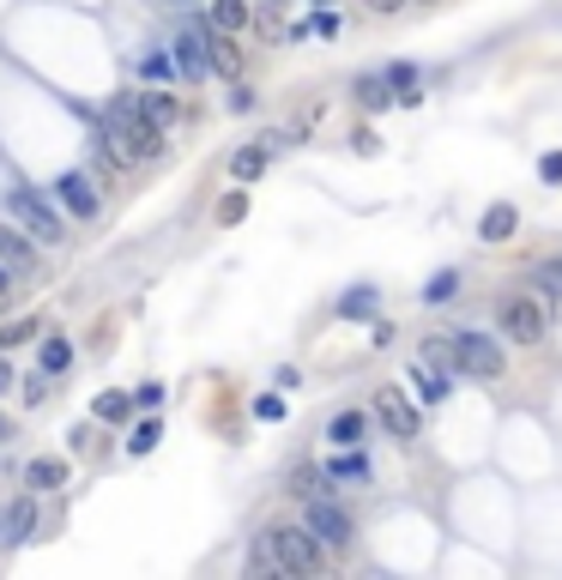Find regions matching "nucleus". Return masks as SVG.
<instances>
[{
	"label": "nucleus",
	"mask_w": 562,
	"mask_h": 580,
	"mask_svg": "<svg viewBox=\"0 0 562 580\" xmlns=\"http://www.w3.org/2000/svg\"><path fill=\"white\" fill-rule=\"evenodd\" d=\"M315 7H321V0H315Z\"/></svg>",
	"instance_id": "nucleus-46"
},
{
	"label": "nucleus",
	"mask_w": 562,
	"mask_h": 580,
	"mask_svg": "<svg viewBox=\"0 0 562 580\" xmlns=\"http://www.w3.org/2000/svg\"><path fill=\"white\" fill-rule=\"evenodd\" d=\"M0 442H7V411H0Z\"/></svg>",
	"instance_id": "nucleus-43"
},
{
	"label": "nucleus",
	"mask_w": 562,
	"mask_h": 580,
	"mask_svg": "<svg viewBox=\"0 0 562 580\" xmlns=\"http://www.w3.org/2000/svg\"><path fill=\"white\" fill-rule=\"evenodd\" d=\"M532 285L556 303V296H562V261H539V266H532Z\"/></svg>",
	"instance_id": "nucleus-28"
},
{
	"label": "nucleus",
	"mask_w": 562,
	"mask_h": 580,
	"mask_svg": "<svg viewBox=\"0 0 562 580\" xmlns=\"http://www.w3.org/2000/svg\"><path fill=\"white\" fill-rule=\"evenodd\" d=\"M248 19H254L248 0H212V31H230V36H236V31H248Z\"/></svg>",
	"instance_id": "nucleus-21"
},
{
	"label": "nucleus",
	"mask_w": 562,
	"mask_h": 580,
	"mask_svg": "<svg viewBox=\"0 0 562 580\" xmlns=\"http://www.w3.org/2000/svg\"><path fill=\"white\" fill-rule=\"evenodd\" d=\"M303 526H309V532L321 538L327 550H339V545H351V538H357V520L339 508L333 496H327V489H321V496H309V508H303Z\"/></svg>",
	"instance_id": "nucleus-5"
},
{
	"label": "nucleus",
	"mask_w": 562,
	"mask_h": 580,
	"mask_svg": "<svg viewBox=\"0 0 562 580\" xmlns=\"http://www.w3.org/2000/svg\"><path fill=\"white\" fill-rule=\"evenodd\" d=\"M454 369L471 376V381H502L508 357H502V345H496L490 333H454Z\"/></svg>",
	"instance_id": "nucleus-3"
},
{
	"label": "nucleus",
	"mask_w": 562,
	"mask_h": 580,
	"mask_svg": "<svg viewBox=\"0 0 562 580\" xmlns=\"http://www.w3.org/2000/svg\"><path fill=\"white\" fill-rule=\"evenodd\" d=\"M327 442H333V447H363L369 442V411L363 405L333 411V418H327Z\"/></svg>",
	"instance_id": "nucleus-11"
},
{
	"label": "nucleus",
	"mask_w": 562,
	"mask_h": 580,
	"mask_svg": "<svg viewBox=\"0 0 562 580\" xmlns=\"http://www.w3.org/2000/svg\"><path fill=\"white\" fill-rule=\"evenodd\" d=\"M515 230H520V212H515V205H508V200H496L490 212L478 218V242H508V236H515Z\"/></svg>",
	"instance_id": "nucleus-16"
},
{
	"label": "nucleus",
	"mask_w": 562,
	"mask_h": 580,
	"mask_svg": "<svg viewBox=\"0 0 562 580\" xmlns=\"http://www.w3.org/2000/svg\"><path fill=\"white\" fill-rule=\"evenodd\" d=\"M351 146L363 151V158H375V151H381V139H375V134H369V127H363V134H351Z\"/></svg>",
	"instance_id": "nucleus-39"
},
{
	"label": "nucleus",
	"mask_w": 562,
	"mask_h": 580,
	"mask_svg": "<svg viewBox=\"0 0 562 580\" xmlns=\"http://www.w3.org/2000/svg\"><path fill=\"white\" fill-rule=\"evenodd\" d=\"M7 212H12V224L31 230L43 249H61V242H67V230H61V205H49L31 182H12L7 188Z\"/></svg>",
	"instance_id": "nucleus-1"
},
{
	"label": "nucleus",
	"mask_w": 562,
	"mask_h": 580,
	"mask_svg": "<svg viewBox=\"0 0 562 580\" xmlns=\"http://www.w3.org/2000/svg\"><path fill=\"white\" fill-rule=\"evenodd\" d=\"M24 484H31V489H61V484H67V460L36 454L31 466H24Z\"/></svg>",
	"instance_id": "nucleus-20"
},
{
	"label": "nucleus",
	"mask_w": 562,
	"mask_h": 580,
	"mask_svg": "<svg viewBox=\"0 0 562 580\" xmlns=\"http://www.w3.org/2000/svg\"><path fill=\"white\" fill-rule=\"evenodd\" d=\"M0 266H7L12 278H24L36 266V236H31V230H19L12 218L0 224Z\"/></svg>",
	"instance_id": "nucleus-9"
},
{
	"label": "nucleus",
	"mask_w": 562,
	"mask_h": 580,
	"mask_svg": "<svg viewBox=\"0 0 562 580\" xmlns=\"http://www.w3.org/2000/svg\"><path fill=\"white\" fill-rule=\"evenodd\" d=\"M134 411H163V381H139L134 387Z\"/></svg>",
	"instance_id": "nucleus-31"
},
{
	"label": "nucleus",
	"mask_w": 562,
	"mask_h": 580,
	"mask_svg": "<svg viewBox=\"0 0 562 580\" xmlns=\"http://www.w3.org/2000/svg\"><path fill=\"white\" fill-rule=\"evenodd\" d=\"M7 285H12V273H7V266H0V296H7Z\"/></svg>",
	"instance_id": "nucleus-42"
},
{
	"label": "nucleus",
	"mask_w": 562,
	"mask_h": 580,
	"mask_svg": "<svg viewBox=\"0 0 562 580\" xmlns=\"http://www.w3.org/2000/svg\"><path fill=\"white\" fill-rule=\"evenodd\" d=\"M31 532H36V502H31V489H24V496L0 514V545H24Z\"/></svg>",
	"instance_id": "nucleus-14"
},
{
	"label": "nucleus",
	"mask_w": 562,
	"mask_h": 580,
	"mask_svg": "<svg viewBox=\"0 0 562 580\" xmlns=\"http://www.w3.org/2000/svg\"><path fill=\"white\" fill-rule=\"evenodd\" d=\"M36 369H43L49 381L67 376V369H73V339H67V333H49V339H43V357H36Z\"/></svg>",
	"instance_id": "nucleus-18"
},
{
	"label": "nucleus",
	"mask_w": 562,
	"mask_h": 580,
	"mask_svg": "<svg viewBox=\"0 0 562 580\" xmlns=\"http://www.w3.org/2000/svg\"><path fill=\"white\" fill-rule=\"evenodd\" d=\"M417 363L454 381V376H459V369H454V339H448V333H430V339H424V351H417Z\"/></svg>",
	"instance_id": "nucleus-19"
},
{
	"label": "nucleus",
	"mask_w": 562,
	"mask_h": 580,
	"mask_svg": "<svg viewBox=\"0 0 562 580\" xmlns=\"http://www.w3.org/2000/svg\"><path fill=\"white\" fill-rule=\"evenodd\" d=\"M369 418H375L381 430L393 435V442H417V435H424V411H417L412 399L400 393V387H375V405H369Z\"/></svg>",
	"instance_id": "nucleus-4"
},
{
	"label": "nucleus",
	"mask_w": 562,
	"mask_h": 580,
	"mask_svg": "<svg viewBox=\"0 0 562 580\" xmlns=\"http://www.w3.org/2000/svg\"><path fill=\"white\" fill-rule=\"evenodd\" d=\"M36 333V315H19V320H7V327H0V351H12V345H24Z\"/></svg>",
	"instance_id": "nucleus-29"
},
{
	"label": "nucleus",
	"mask_w": 562,
	"mask_h": 580,
	"mask_svg": "<svg viewBox=\"0 0 562 580\" xmlns=\"http://www.w3.org/2000/svg\"><path fill=\"white\" fill-rule=\"evenodd\" d=\"M158 435H163V418H139L134 423V435H127V454H151V447H158Z\"/></svg>",
	"instance_id": "nucleus-26"
},
{
	"label": "nucleus",
	"mask_w": 562,
	"mask_h": 580,
	"mask_svg": "<svg viewBox=\"0 0 562 580\" xmlns=\"http://www.w3.org/2000/svg\"><path fill=\"white\" fill-rule=\"evenodd\" d=\"M417 296H424V303H430V308H442V303H454V296H459V273H454V266H442V273H430V285H424V291H417Z\"/></svg>",
	"instance_id": "nucleus-24"
},
{
	"label": "nucleus",
	"mask_w": 562,
	"mask_h": 580,
	"mask_svg": "<svg viewBox=\"0 0 562 580\" xmlns=\"http://www.w3.org/2000/svg\"><path fill=\"white\" fill-rule=\"evenodd\" d=\"M49 193H55V205H61V212L85 218V224H92V218L104 212V193H97V182H92L85 170H61V176H55V188H49Z\"/></svg>",
	"instance_id": "nucleus-6"
},
{
	"label": "nucleus",
	"mask_w": 562,
	"mask_h": 580,
	"mask_svg": "<svg viewBox=\"0 0 562 580\" xmlns=\"http://www.w3.org/2000/svg\"><path fill=\"white\" fill-rule=\"evenodd\" d=\"M170 7H200V0H170Z\"/></svg>",
	"instance_id": "nucleus-44"
},
{
	"label": "nucleus",
	"mask_w": 562,
	"mask_h": 580,
	"mask_svg": "<svg viewBox=\"0 0 562 580\" xmlns=\"http://www.w3.org/2000/svg\"><path fill=\"white\" fill-rule=\"evenodd\" d=\"M139 80H146V85L176 80V61H170V49H146V55H139Z\"/></svg>",
	"instance_id": "nucleus-25"
},
{
	"label": "nucleus",
	"mask_w": 562,
	"mask_h": 580,
	"mask_svg": "<svg viewBox=\"0 0 562 580\" xmlns=\"http://www.w3.org/2000/svg\"><path fill=\"white\" fill-rule=\"evenodd\" d=\"M266 550L285 574H321L327 569V545L309 532V526H273L266 532Z\"/></svg>",
	"instance_id": "nucleus-2"
},
{
	"label": "nucleus",
	"mask_w": 562,
	"mask_h": 580,
	"mask_svg": "<svg viewBox=\"0 0 562 580\" xmlns=\"http://www.w3.org/2000/svg\"><path fill=\"white\" fill-rule=\"evenodd\" d=\"M539 176H544L551 188H562V151H544V158H539Z\"/></svg>",
	"instance_id": "nucleus-36"
},
{
	"label": "nucleus",
	"mask_w": 562,
	"mask_h": 580,
	"mask_svg": "<svg viewBox=\"0 0 562 580\" xmlns=\"http://www.w3.org/2000/svg\"><path fill=\"white\" fill-rule=\"evenodd\" d=\"M92 418L97 423H127V418H134V393H97L92 399Z\"/></svg>",
	"instance_id": "nucleus-22"
},
{
	"label": "nucleus",
	"mask_w": 562,
	"mask_h": 580,
	"mask_svg": "<svg viewBox=\"0 0 562 580\" xmlns=\"http://www.w3.org/2000/svg\"><path fill=\"white\" fill-rule=\"evenodd\" d=\"M266 158H273V151H266V146H248V151H236V158H230V176H236V182H261V176H266Z\"/></svg>",
	"instance_id": "nucleus-23"
},
{
	"label": "nucleus",
	"mask_w": 562,
	"mask_h": 580,
	"mask_svg": "<svg viewBox=\"0 0 562 580\" xmlns=\"http://www.w3.org/2000/svg\"><path fill=\"white\" fill-rule=\"evenodd\" d=\"M321 478L327 484H344V489H369V484H375V466H369L363 447H339V454L321 466Z\"/></svg>",
	"instance_id": "nucleus-8"
},
{
	"label": "nucleus",
	"mask_w": 562,
	"mask_h": 580,
	"mask_svg": "<svg viewBox=\"0 0 562 580\" xmlns=\"http://www.w3.org/2000/svg\"><path fill=\"white\" fill-rule=\"evenodd\" d=\"M502 333L515 345H544V296H508L502 303Z\"/></svg>",
	"instance_id": "nucleus-7"
},
{
	"label": "nucleus",
	"mask_w": 562,
	"mask_h": 580,
	"mask_svg": "<svg viewBox=\"0 0 562 580\" xmlns=\"http://www.w3.org/2000/svg\"><path fill=\"white\" fill-rule=\"evenodd\" d=\"M254 109V92L248 85H236V92H230V115H248Z\"/></svg>",
	"instance_id": "nucleus-38"
},
{
	"label": "nucleus",
	"mask_w": 562,
	"mask_h": 580,
	"mask_svg": "<svg viewBox=\"0 0 562 580\" xmlns=\"http://www.w3.org/2000/svg\"><path fill=\"white\" fill-rule=\"evenodd\" d=\"M242 218H248V193H230L219 205V224H242Z\"/></svg>",
	"instance_id": "nucleus-34"
},
{
	"label": "nucleus",
	"mask_w": 562,
	"mask_h": 580,
	"mask_svg": "<svg viewBox=\"0 0 562 580\" xmlns=\"http://www.w3.org/2000/svg\"><path fill=\"white\" fill-rule=\"evenodd\" d=\"M369 7H375V12H400V0H369Z\"/></svg>",
	"instance_id": "nucleus-41"
},
{
	"label": "nucleus",
	"mask_w": 562,
	"mask_h": 580,
	"mask_svg": "<svg viewBox=\"0 0 562 580\" xmlns=\"http://www.w3.org/2000/svg\"><path fill=\"white\" fill-rule=\"evenodd\" d=\"M273 7H285V0H273Z\"/></svg>",
	"instance_id": "nucleus-45"
},
{
	"label": "nucleus",
	"mask_w": 562,
	"mask_h": 580,
	"mask_svg": "<svg viewBox=\"0 0 562 580\" xmlns=\"http://www.w3.org/2000/svg\"><path fill=\"white\" fill-rule=\"evenodd\" d=\"M206 73H224V80H242V49L230 31H212L206 24Z\"/></svg>",
	"instance_id": "nucleus-13"
},
{
	"label": "nucleus",
	"mask_w": 562,
	"mask_h": 580,
	"mask_svg": "<svg viewBox=\"0 0 562 580\" xmlns=\"http://www.w3.org/2000/svg\"><path fill=\"white\" fill-rule=\"evenodd\" d=\"M309 31H315V36H339V19H333V12L321 7V12H315V19H309Z\"/></svg>",
	"instance_id": "nucleus-37"
},
{
	"label": "nucleus",
	"mask_w": 562,
	"mask_h": 580,
	"mask_svg": "<svg viewBox=\"0 0 562 580\" xmlns=\"http://www.w3.org/2000/svg\"><path fill=\"white\" fill-rule=\"evenodd\" d=\"M134 109L146 115L151 127H170L176 115H182V103H176L170 92H163V85H151V92H134Z\"/></svg>",
	"instance_id": "nucleus-15"
},
{
	"label": "nucleus",
	"mask_w": 562,
	"mask_h": 580,
	"mask_svg": "<svg viewBox=\"0 0 562 580\" xmlns=\"http://www.w3.org/2000/svg\"><path fill=\"white\" fill-rule=\"evenodd\" d=\"M339 315L344 320H375L381 315V291L375 285H351V291L339 296Z\"/></svg>",
	"instance_id": "nucleus-17"
},
{
	"label": "nucleus",
	"mask_w": 562,
	"mask_h": 580,
	"mask_svg": "<svg viewBox=\"0 0 562 580\" xmlns=\"http://www.w3.org/2000/svg\"><path fill=\"white\" fill-rule=\"evenodd\" d=\"M351 103H357V109H363V115H381V109H393V85H388V73H357V80H351Z\"/></svg>",
	"instance_id": "nucleus-12"
},
{
	"label": "nucleus",
	"mask_w": 562,
	"mask_h": 580,
	"mask_svg": "<svg viewBox=\"0 0 562 580\" xmlns=\"http://www.w3.org/2000/svg\"><path fill=\"white\" fill-rule=\"evenodd\" d=\"M49 399V376L36 369V376H24V405H43Z\"/></svg>",
	"instance_id": "nucleus-35"
},
{
	"label": "nucleus",
	"mask_w": 562,
	"mask_h": 580,
	"mask_svg": "<svg viewBox=\"0 0 562 580\" xmlns=\"http://www.w3.org/2000/svg\"><path fill=\"white\" fill-rule=\"evenodd\" d=\"M254 418H261V423H278V418H285V399H278V393H261V399H254Z\"/></svg>",
	"instance_id": "nucleus-33"
},
{
	"label": "nucleus",
	"mask_w": 562,
	"mask_h": 580,
	"mask_svg": "<svg viewBox=\"0 0 562 580\" xmlns=\"http://www.w3.org/2000/svg\"><path fill=\"white\" fill-rule=\"evenodd\" d=\"M176 73L182 80H206V24H188L182 36H176Z\"/></svg>",
	"instance_id": "nucleus-10"
},
{
	"label": "nucleus",
	"mask_w": 562,
	"mask_h": 580,
	"mask_svg": "<svg viewBox=\"0 0 562 580\" xmlns=\"http://www.w3.org/2000/svg\"><path fill=\"white\" fill-rule=\"evenodd\" d=\"M321 472H315V466H297V472H290V496H321Z\"/></svg>",
	"instance_id": "nucleus-30"
},
{
	"label": "nucleus",
	"mask_w": 562,
	"mask_h": 580,
	"mask_svg": "<svg viewBox=\"0 0 562 580\" xmlns=\"http://www.w3.org/2000/svg\"><path fill=\"white\" fill-rule=\"evenodd\" d=\"M0 393H12V363H7V351H0Z\"/></svg>",
	"instance_id": "nucleus-40"
},
{
	"label": "nucleus",
	"mask_w": 562,
	"mask_h": 580,
	"mask_svg": "<svg viewBox=\"0 0 562 580\" xmlns=\"http://www.w3.org/2000/svg\"><path fill=\"white\" fill-rule=\"evenodd\" d=\"M381 73H388L393 97H400V92H412V85H417V67H412V61H393V67H381Z\"/></svg>",
	"instance_id": "nucleus-32"
},
{
	"label": "nucleus",
	"mask_w": 562,
	"mask_h": 580,
	"mask_svg": "<svg viewBox=\"0 0 562 580\" xmlns=\"http://www.w3.org/2000/svg\"><path fill=\"white\" fill-rule=\"evenodd\" d=\"M412 381H417V399H424V405H442V399H448V376H436V369L417 363Z\"/></svg>",
	"instance_id": "nucleus-27"
}]
</instances>
